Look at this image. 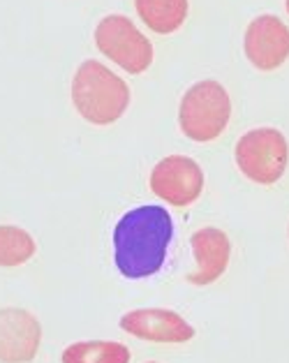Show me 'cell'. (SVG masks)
Listing matches in <instances>:
<instances>
[{"instance_id": "cell-1", "label": "cell", "mask_w": 289, "mask_h": 363, "mask_svg": "<svg viewBox=\"0 0 289 363\" xmlns=\"http://www.w3.org/2000/svg\"><path fill=\"white\" fill-rule=\"evenodd\" d=\"M174 236L171 216L148 203L128 211L113 229V262L128 280H142L162 269Z\"/></svg>"}, {"instance_id": "cell-2", "label": "cell", "mask_w": 289, "mask_h": 363, "mask_svg": "<svg viewBox=\"0 0 289 363\" xmlns=\"http://www.w3.org/2000/svg\"><path fill=\"white\" fill-rule=\"evenodd\" d=\"M72 102L79 116L93 125H111L128 109L130 88L100 60H86L72 79Z\"/></svg>"}, {"instance_id": "cell-3", "label": "cell", "mask_w": 289, "mask_h": 363, "mask_svg": "<svg viewBox=\"0 0 289 363\" xmlns=\"http://www.w3.org/2000/svg\"><path fill=\"white\" fill-rule=\"evenodd\" d=\"M232 118V100L222 84L204 79L190 86L181 100L178 123L192 141H213L225 132Z\"/></svg>"}, {"instance_id": "cell-4", "label": "cell", "mask_w": 289, "mask_h": 363, "mask_svg": "<svg viewBox=\"0 0 289 363\" xmlns=\"http://www.w3.org/2000/svg\"><path fill=\"white\" fill-rule=\"evenodd\" d=\"M289 162L287 139L276 128L250 130L236 144V164L245 179L259 185H273L283 179Z\"/></svg>"}, {"instance_id": "cell-5", "label": "cell", "mask_w": 289, "mask_h": 363, "mask_svg": "<svg viewBox=\"0 0 289 363\" xmlns=\"http://www.w3.org/2000/svg\"><path fill=\"white\" fill-rule=\"evenodd\" d=\"M95 44L130 74H142L153 63V44L123 14H109L95 28Z\"/></svg>"}, {"instance_id": "cell-6", "label": "cell", "mask_w": 289, "mask_h": 363, "mask_svg": "<svg viewBox=\"0 0 289 363\" xmlns=\"http://www.w3.org/2000/svg\"><path fill=\"white\" fill-rule=\"evenodd\" d=\"M151 190L155 197L174 206H190L204 190V172L186 155H169L151 172Z\"/></svg>"}, {"instance_id": "cell-7", "label": "cell", "mask_w": 289, "mask_h": 363, "mask_svg": "<svg viewBox=\"0 0 289 363\" xmlns=\"http://www.w3.org/2000/svg\"><path fill=\"white\" fill-rule=\"evenodd\" d=\"M245 56L261 72H273L289 58V28L273 14H261L245 28Z\"/></svg>"}, {"instance_id": "cell-8", "label": "cell", "mask_w": 289, "mask_h": 363, "mask_svg": "<svg viewBox=\"0 0 289 363\" xmlns=\"http://www.w3.org/2000/svg\"><path fill=\"white\" fill-rule=\"evenodd\" d=\"M42 340L40 320L26 308H0V361L30 363Z\"/></svg>"}, {"instance_id": "cell-9", "label": "cell", "mask_w": 289, "mask_h": 363, "mask_svg": "<svg viewBox=\"0 0 289 363\" xmlns=\"http://www.w3.org/2000/svg\"><path fill=\"white\" fill-rule=\"evenodd\" d=\"M120 329L135 338L151 342H188L195 338V329L178 313L167 308L130 310L120 317Z\"/></svg>"}, {"instance_id": "cell-10", "label": "cell", "mask_w": 289, "mask_h": 363, "mask_svg": "<svg viewBox=\"0 0 289 363\" xmlns=\"http://www.w3.org/2000/svg\"><path fill=\"white\" fill-rule=\"evenodd\" d=\"M192 252L197 259V271L188 273V282L192 285H211L217 278L222 276L230 267V257H232V243L222 229L215 227H204L199 232L192 234L190 238Z\"/></svg>"}, {"instance_id": "cell-11", "label": "cell", "mask_w": 289, "mask_h": 363, "mask_svg": "<svg viewBox=\"0 0 289 363\" xmlns=\"http://www.w3.org/2000/svg\"><path fill=\"white\" fill-rule=\"evenodd\" d=\"M137 14L157 35L176 33L188 16V0H135Z\"/></svg>"}, {"instance_id": "cell-12", "label": "cell", "mask_w": 289, "mask_h": 363, "mask_svg": "<svg viewBox=\"0 0 289 363\" xmlns=\"http://www.w3.org/2000/svg\"><path fill=\"white\" fill-rule=\"evenodd\" d=\"M63 363H130V350L116 340H81L67 345Z\"/></svg>"}, {"instance_id": "cell-13", "label": "cell", "mask_w": 289, "mask_h": 363, "mask_svg": "<svg viewBox=\"0 0 289 363\" xmlns=\"http://www.w3.org/2000/svg\"><path fill=\"white\" fill-rule=\"evenodd\" d=\"M35 250L38 245L30 232L14 225H0V267L3 269L23 267L33 259Z\"/></svg>"}, {"instance_id": "cell-14", "label": "cell", "mask_w": 289, "mask_h": 363, "mask_svg": "<svg viewBox=\"0 0 289 363\" xmlns=\"http://www.w3.org/2000/svg\"><path fill=\"white\" fill-rule=\"evenodd\" d=\"M285 5H287V12H289V0H287V3H285Z\"/></svg>"}, {"instance_id": "cell-15", "label": "cell", "mask_w": 289, "mask_h": 363, "mask_svg": "<svg viewBox=\"0 0 289 363\" xmlns=\"http://www.w3.org/2000/svg\"><path fill=\"white\" fill-rule=\"evenodd\" d=\"M148 363H155V361H148Z\"/></svg>"}]
</instances>
